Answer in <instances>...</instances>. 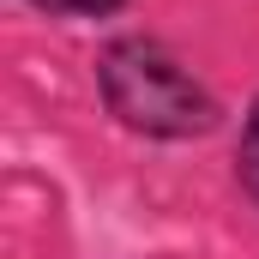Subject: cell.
Segmentation results:
<instances>
[{
  "mask_svg": "<svg viewBox=\"0 0 259 259\" xmlns=\"http://www.w3.org/2000/svg\"><path fill=\"white\" fill-rule=\"evenodd\" d=\"M97 97L103 109L139 139H205V133L223 127V103L217 91L199 78L193 66L181 61L163 36H109L97 49Z\"/></svg>",
  "mask_w": 259,
  "mask_h": 259,
  "instance_id": "6da1fadb",
  "label": "cell"
},
{
  "mask_svg": "<svg viewBox=\"0 0 259 259\" xmlns=\"http://www.w3.org/2000/svg\"><path fill=\"white\" fill-rule=\"evenodd\" d=\"M235 181H241V193L253 199V211H259V97L247 103V115H241V139H235Z\"/></svg>",
  "mask_w": 259,
  "mask_h": 259,
  "instance_id": "7a4b0ae2",
  "label": "cell"
},
{
  "mask_svg": "<svg viewBox=\"0 0 259 259\" xmlns=\"http://www.w3.org/2000/svg\"><path fill=\"white\" fill-rule=\"evenodd\" d=\"M24 6H36V12H49V18H109V12H121L127 0H24Z\"/></svg>",
  "mask_w": 259,
  "mask_h": 259,
  "instance_id": "3957f363",
  "label": "cell"
}]
</instances>
